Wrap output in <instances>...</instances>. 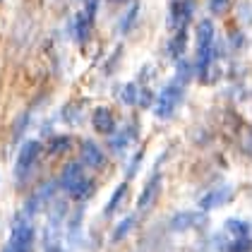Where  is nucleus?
Wrapping results in <instances>:
<instances>
[{
  "mask_svg": "<svg viewBox=\"0 0 252 252\" xmlns=\"http://www.w3.org/2000/svg\"><path fill=\"white\" fill-rule=\"evenodd\" d=\"M41 142L39 139H27L24 144H22L20 154H17V163H15V175L17 178H27L29 171L34 168V163L39 161V154H41Z\"/></svg>",
  "mask_w": 252,
  "mask_h": 252,
  "instance_id": "f03ea898",
  "label": "nucleus"
},
{
  "mask_svg": "<svg viewBox=\"0 0 252 252\" xmlns=\"http://www.w3.org/2000/svg\"><path fill=\"white\" fill-rule=\"evenodd\" d=\"M183 101V84L180 82H168L163 87V92L156 98V116L158 118H171L178 108V103Z\"/></svg>",
  "mask_w": 252,
  "mask_h": 252,
  "instance_id": "f257e3e1",
  "label": "nucleus"
},
{
  "mask_svg": "<svg viewBox=\"0 0 252 252\" xmlns=\"http://www.w3.org/2000/svg\"><path fill=\"white\" fill-rule=\"evenodd\" d=\"M94 190H96V185H94V180L92 178H82L77 185L72 188V190H67V194L72 197V199H77V202H82V199H87V197H92L94 194Z\"/></svg>",
  "mask_w": 252,
  "mask_h": 252,
  "instance_id": "9b49d317",
  "label": "nucleus"
},
{
  "mask_svg": "<svg viewBox=\"0 0 252 252\" xmlns=\"http://www.w3.org/2000/svg\"><path fill=\"white\" fill-rule=\"evenodd\" d=\"M70 144H72V139L70 137H53V139H48V144H46V154L48 156H58L63 152H67L70 149Z\"/></svg>",
  "mask_w": 252,
  "mask_h": 252,
  "instance_id": "2eb2a0df",
  "label": "nucleus"
},
{
  "mask_svg": "<svg viewBox=\"0 0 252 252\" xmlns=\"http://www.w3.org/2000/svg\"><path fill=\"white\" fill-rule=\"evenodd\" d=\"M231 7V0H209V10L214 15H223Z\"/></svg>",
  "mask_w": 252,
  "mask_h": 252,
  "instance_id": "b1692460",
  "label": "nucleus"
},
{
  "mask_svg": "<svg viewBox=\"0 0 252 252\" xmlns=\"http://www.w3.org/2000/svg\"><path fill=\"white\" fill-rule=\"evenodd\" d=\"M127 194V180L125 183H120L116 190H113V194H111V199H108V204L103 207V214L106 216H111V214H116V209L120 207V202H123V197Z\"/></svg>",
  "mask_w": 252,
  "mask_h": 252,
  "instance_id": "ddd939ff",
  "label": "nucleus"
},
{
  "mask_svg": "<svg viewBox=\"0 0 252 252\" xmlns=\"http://www.w3.org/2000/svg\"><path fill=\"white\" fill-rule=\"evenodd\" d=\"M231 197H233L231 185H219V188H214L212 192H207L202 199H199V209H202V212H212V209H216V207L226 204Z\"/></svg>",
  "mask_w": 252,
  "mask_h": 252,
  "instance_id": "39448f33",
  "label": "nucleus"
},
{
  "mask_svg": "<svg viewBox=\"0 0 252 252\" xmlns=\"http://www.w3.org/2000/svg\"><path fill=\"white\" fill-rule=\"evenodd\" d=\"M132 135H135V130H132V127H130L127 132L123 130L120 135H116V137H113V149H123V147H127V144H130V137H132Z\"/></svg>",
  "mask_w": 252,
  "mask_h": 252,
  "instance_id": "412c9836",
  "label": "nucleus"
},
{
  "mask_svg": "<svg viewBox=\"0 0 252 252\" xmlns=\"http://www.w3.org/2000/svg\"><path fill=\"white\" fill-rule=\"evenodd\" d=\"M132 226H135V216H127L125 221H120V223L116 226V231H113V235H111V240H113V243H120L127 233L132 231Z\"/></svg>",
  "mask_w": 252,
  "mask_h": 252,
  "instance_id": "dca6fc26",
  "label": "nucleus"
},
{
  "mask_svg": "<svg viewBox=\"0 0 252 252\" xmlns=\"http://www.w3.org/2000/svg\"><path fill=\"white\" fill-rule=\"evenodd\" d=\"M226 233L231 235L228 240H243V238H250V226H248L245 221L228 219V221H226Z\"/></svg>",
  "mask_w": 252,
  "mask_h": 252,
  "instance_id": "f8f14e48",
  "label": "nucleus"
},
{
  "mask_svg": "<svg viewBox=\"0 0 252 252\" xmlns=\"http://www.w3.org/2000/svg\"><path fill=\"white\" fill-rule=\"evenodd\" d=\"M92 20H94V17H92L89 12H82V15L77 17V24H75V29H77V39H79V41H84L87 36H89V27H92Z\"/></svg>",
  "mask_w": 252,
  "mask_h": 252,
  "instance_id": "f3484780",
  "label": "nucleus"
},
{
  "mask_svg": "<svg viewBox=\"0 0 252 252\" xmlns=\"http://www.w3.org/2000/svg\"><path fill=\"white\" fill-rule=\"evenodd\" d=\"M142 158H144V152H137L132 156V161H130V168H127V173H125V180H132L137 173V168H139V163H142Z\"/></svg>",
  "mask_w": 252,
  "mask_h": 252,
  "instance_id": "4be33fe9",
  "label": "nucleus"
},
{
  "mask_svg": "<svg viewBox=\"0 0 252 252\" xmlns=\"http://www.w3.org/2000/svg\"><path fill=\"white\" fill-rule=\"evenodd\" d=\"M197 67H199V79L204 84H216L221 79V65L216 60V53L209 56L207 60H202V63H197Z\"/></svg>",
  "mask_w": 252,
  "mask_h": 252,
  "instance_id": "1a4fd4ad",
  "label": "nucleus"
},
{
  "mask_svg": "<svg viewBox=\"0 0 252 252\" xmlns=\"http://www.w3.org/2000/svg\"><path fill=\"white\" fill-rule=\"evenodd\" d=\"M79 152H82V163H84V166L96 168V171L106 166V156H103V152H101V147H98L96 142L84 139V142L79 144Z\"/></svg>",
  "mask_w": 252,
  "mask_h": 252,
  "instance_id": "423d86ee",
  "label": "nucleus"
},
{
  "mask_svg": "<svg viewBox=\"0 0 252 252\" xmlns=\"http://www.w3.org/2000/svg\"><path fill=\"white\" fill-rule=\"evenodd\" d=\"M194 223V214L185 212V214H178V216H173V228L175 231H183V228H190Z\"/></svg>",
  "mask_w": 252,
  "mask_h": 252,
  "instance_id": "a211bd4d",
  "label": "nucleus"
},
{
  "mask_svg": "<svg viewBox=\"0 0 252 252\" xmlns=\"http://www.w3.org/2000/svg\"><path fill=\"white\" fill-rule=\"evenodd\" d=\"M194 10V0H171V7H168V29H183L188 27V22L192 17Z\"/></svg>",
  "mask_w": 252,
  "mask_h": 252,
  "instance_id": "20e7f679",
  "label": "nucleus"
},
{
  "mask_svg": "<svg viewBox=\"0 0 252 252\" xmlns=\"http://www.w3.org/2000/svg\"><path fill=\"white\" fill-rule=\"evenodd\" d=\"M158 190H161V178L154 173L152 178H149V180H147L144 190L139 192L137 207H139V209H147V207H152V204H154V199L158 197Z\"/></svg>",
  "mask_w": 252,
  "mask_h": 252,
  "instance_id": "9d476101",
  "label": "nucleus"
},
{
  "mask_svg": "<svg viewBox=\"0 0 252 252\" xmlns=\"http://www.w3.org/2000/svg\"><path fill=\"white\" fill-rule=\"evenodd\" d=\"M185 43H188V29L183 27V29H178V32H175V36L171 39V46H168V53H171V58H180V56H183V51H185Z\"/></svg>",
  "mask_w": 252,
  "mask_h": 252,
  "instance_id": "4468645a",
  "label": "nucleus"
},
{
  "mask_svg": "<svg viewBox=\"0 0 252 252\" xmlns=\"http://www.w3.org/2000/svg\"><path fill=\"white\" fill-rule=\"evenodd\" d=\"M152 101H154V96H152V92H149V89H142V92L137 94V103H139L142 108H149V106H152Z\"/></svg>",
  "mask_w": 252,
  "mask_h": 252,
  "instance_id": "393cba45",
  "label": "nucleus"
},
{
  "mask_svg": "<svg viewBox=\"0 0 252 252\" xmlns=\"http://www.w3.org/2000/svg\"><path fill=\"white\" fill-rule=\"evenodd\" d=\"M92 125L101 135H113L116 132V116H113V111L111 108H103V106L96 108L92 113Z\"/></svg>",
  "mask_w": 252,
  "mask_h": 252,
  "instance_id": "0eeeda50",
  "label": "nucleus"
},
{
  "mask_svg": "<svg viewBox=\"0 0 252 252\" xmlns=\"http://www.w3.org/2000/svg\"><path fill=\"white\" fill-rule=\"evenodd\" d=\"M137 94H139V92H137L135 84H125V89H123V94H120V101L127 103V106H130V103H137Z\"/></svg>",
  "mask_w": 252,
  "mask_h": 252,
  "instance_id": "aec40b11",
  "label": "nucleus"
},
{
  "mask_svg": "<svg viewBox=\"0 0 252 252\" xmlns=\"http://www.w3.org/2000/svg\"><path fill=\"white\" fill-rule=\"evenodd\" d=\"M82 178H84V163H79V161H70V163L63 168V173H60L58 185L60 188H65V190H72Z\"/></svg>",
  "mask_w": 252,
  "mask_h": 252,
  "instance_id": "6e6552de",
  "label": "nucleus"
},
{
  "mask_svg": "<svg viewBox=\"0 0 252 252\" xmlns=\"http://www.w3.org/2000/svg\"><path fill=\"white\" fill-rule=\"evenodd\" d=\"M190 75H192L190 65H188V63H178V75H175V82H180V84L185 87V82L190 79Z\"/></svg>",
  "mask_w": 252,
  "mask_h": 252,
  "instance_id": "5701e85b",
  "label": "nucleus"
},
{
  "mask_svg": "<svg viewBox=\"0 0 252 252\" xmlns=\"http://www.w3.org/2000/svg\"><path fill=\"white\" fill-rule=\"evenodd\" d=\"M34 240H36L34 226L32 223H17L12 235H10V243L5 245L2 252H32L34 250Z\"/></svg>",
  "mask_w": 252,
  "mask_h": 252,
  "instance_id": "7ed1b4c3",
  "label": "nucleus"
},
{
  "mask_svg": "<svg viewBox=\"0 0 252 252\" xmlns=\"http://www.w3.org/2000/svg\"><path fill=\"white\" fill-rule=\"evenodd\" d=\"M137 12H139V2H132L130 5V10H127V15L123 17V32H130L132 29V22H135V17H137Z\"/></svg>",
  "mask_w": 252,
  "mask_h": 252,
  "instance_id": "6ab92c4d",
  "label": "nucleus"
}]
</instances>
